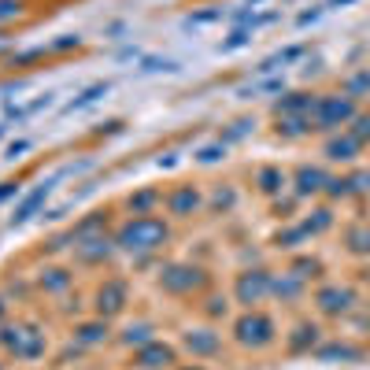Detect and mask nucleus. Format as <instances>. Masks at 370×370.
<instances>
[{"label":"nucleus","mask_w":370,"mask_h":370,"mask_svg":"<svg viewBox=\"0 0 370 370\" xmlns=\"http://www.w3.org/2000/svg\"><path fill=\"white\" fill-rule=\"evenodd\" d=\"M167 241V222L152 219V215H137V219L122 222L115 233V245L126 252H156Z\"/></svg>","instance_id":"nucleus-1"},{"label":"nucleus","mask_w":370,"mask_h":370,"mask_svg":"<svg viewBox=\"0 0 370 370\" xmlns=\"http://www.w3.org/2000/svg\"><path fill=\"white\" fill-rule=\"evenodd\" d=\"M352 119H356L352 96H319L311 107V122L319 126V130H337V126H345Z\"/></svg>","instance_id":"nucleus-2"},{"label":"nucleus","mask_w":370,"mask_h":370,"mask_svg":"<svg viewBox=\"0 0 370 370\" xmlns=\"http://www.w3.org/2000/svg\"><path fill=\"white\" fill-rule=\"evenodd\" d=\"M233 337H237V345H245V348H263V345L274 341V322H270L267 315H259V311H248V315L237 319Z\"/></svg>","instance_id":"nucleus-3"},{"label":"nucleus","mask_w":370,"mask_h":370,"mask_svg":"<svg viewBox=\"0 0 370 370\" xmlns=\"http://www.w3.org/2000/svg\"><path fill=\"white\" fill-rule=\"evenodd\" d=\"M267 293H270V274L267 270H245V274L237 278V300L241 304H259V300H267Z\"/></svg>","instance_id":"nucleus-4"},{"label":"nucleus","mask_w":370,"mask_h":370,"mask_svg":"<svg viewBox=\"0 0 370 370\" xmlns=\"http://www.w3.org/2000/svg\"><path fill=\"white\" fill-rule=\"evenodd\" d=\"M163 289L167 293H193V289H200L204 285V274L196 267H185V263H174V267H167L163 270Z\"/></svg>","instance_id":"nucleus-5"},{"label":"nucleus","mask_w":370,"mask_h":370,"mask_svg":"<svg viewBox=\"0 0 370 370\" xmlns=\"http://www.w3.org/2000/svg\"><path fill=\"white\" fill-rule=\"evenodd\" d=\"M4 345L12 348L19 359H34V356H41V352H44V341H41V333H34V330H26V326H15V330H8Z\"/></svg>","instance_id":"nucleus-6"},{"label":"nucleus","mask_w":370,"mask_h":370,"mask_svg":"<svg viewBox=\"0 0 370 370\" xmlns=\"http://www.w3.org/2000/svg\"><path fill=\"white\" fill-rule=\"evenodd\" d=\"M174 363V348L159 345V341H148L144 348H137V367L141 370H167Z\"/></svg>","instance_id":"nucleus-7"},{"label":"nucleus","mask_w":370,"mask_h":370,"mask_svg":"<svg viewBox=\"0 0 370 370\" xmlns=\"http://www.w3.org/2000/svg\"><path fill=\"white\" fill-rule=\"evenodd\" d=\"M49 193H52V182H41L34 193H26L23 196V204L15 207V215H12V226H23V222H30L34 215L44 207V200H49Z\"/></svg>","instance_id":"nucleus-8"},{"label":"nucleus","mask_w":370,"mask_h":370,"mask_svg":"<svg viewBox=\"0 0 370 370\" xmlns=\"http://www.w3.org/2000/svg\"><path fill=\"white\" fill-rule=\"evenodd\" d=\"M196 207H200V193H196L193 185H182L178 193L167 196V211L178 215V219H185V215H193Z\"/></svg>","instance_id":"nucleus-9"},{"label":"nucleus","mask_w":370,"mask_h":370,"mask_svg":"<svg viewBox=\"0 0 370 370\" xmlns=\"http://www.w3.org/2000/svg\"><path fill=\"white\" fill-rule=\"evenodd\" d=\"M348 304H352V293H348V289H337V285L319 289V308L326 311V315H341V311H348Z\"/></svg>","instance_id":"nucleus-10"},{"label":"nucleus","mask_w":370,"mask_h":370,"mask_svg":"<svg viewBox=\"0 0 370 370\" xmlns=\"http://www.w3.org/2000/svg\"><path fill=\"white\" fill-rule=\"evenodd\" d=\"M96 300H101V315H119L122 304H126V285L122 282H104Z\"/></svg>","instance_id":"nucleus-11"},{"label":"nucleus","mask_w":370,"mask_h":370,"mask_svg":"<svg viewBox=\"0 0 370 370\" xmlns=\"http://www.w3.org/2000/svg\"><path fill=\"white\" fill-rule=\"evenodd\" d=\"M185 348L193 352V356H215V352H219V337H215L211 330H193L185 337Z\"/></svg>","instance_id":"nucleus-12"},{"label":"nucleus","mask_w":370,"mask_h":370,"mask_svg":"<svg viewBox=\"0 0 370 370\" xmlns=\"http://www.w3.org/2000/svg\"><path fill=\"white\" fill-rule=\"evenodd\" d=\"M322 185H330V178L322 174L319 167H300V170H296V189H300V196L319 193Z\"/></svg>","instance_id":"nucleus-13"},{"label":"nucleus","mask_w":370,"mask_h":370,"mask_svg":"<svg viewBox=\"0 0 370 370\" xmlns=\"http://www.w3.org/2000/svg\"><path fill=\"white\" fill-rule=\"evenodd\" d=\"M359 144H363V141H359L356 133H348V137H333V141L326 144V156L337 159V163H341V159H356Z\"/></svg>","instance_id":"nucleus-14"},{"label":"nucleus","mask_w":370,"mask_h":370,"mask_svg":"<svg viewBox=\"0 0 370 370\" xmlns=\"http://www.w3.org/2000/svg\"><path fill=\"white\" fill-rule=\"evenodd\" d=\"M300 56H304V49H300V44H293V49H282V52H274V56H267L256 70H259V75H270V70L285 67V63H293V60H300Z\"/></svg>","instance_id":"nucleus-15"},{"label":"nucleus","mask_w":370,"mask_h":370,"mask_svg":"<svg viewBox=\"0 0 370 370\" xmlns=\"http://www.w3.org/2000/svg\"><path fill=\"white\" fill-rule=\"evenodd\" d=\"M111 93V85L107 82H96V85H89V89H82V93L75 96V101L67 104V111H82V107H89V104H96L101 96H107Z\"/></svg>","instance_id":"nucleus-16"},{"label":"nucleus","mask_w":370,"mask_h":370,"mask_svg":"<svg viewBox=\"0 0 370 370\" xmlns=\"http://www.w3.org/2000/svg\"><path fill=\"white\" fill-rule=\"evenodd\" d=\"M311 107H315L311 96L293 93V96H285V101L278 104V115H308V119H311Z\"/></svg>","instance_id":"nucleus-17"},{"label":"nucleus","mask_w":370,"mask_h":370,"mask_svg":"<svg viewBox=\"0 0 370 370\" xmlns=\"http://www.w3.org/2000/svg\"><path fill=\"white\" fill-rule=\"evenodd\" d=\"M308 115H278V133H285V137H300V133H308Z\"/></svg>","instance_id":"nucleus-18"},{"label":"nucleus","mask_w":370,"mask_h":370,"mask_svg":"<svg viewBox=\"0 0 370 370\" xmlns=\"http://www.w3.org/2000/svg\"><path fill=\"white\" fill-rule=\"evenodd\" d=\"M348 248L359 252V256H367V252H370V226H367V222L348 230Z\"/></svg>","instance_id":"nucleus-19"},{"label":"nucleus","mask_w":370,"mask_h":370,"mask_svg":"<svg viewBox=\"0 0 370 370\" xmlns=\"http://www.w3.org/2000/svg\"><path fill=\"white\" fill-rule=\"evenodd\" d=\"M270 293H278L282 300H293V296H300V278H296V274H285L282 282H270Z\"/></svg>","instance_id":"nucleus-20"},{"label":"nucleus","mask_w":370,"mask_h":370,"mask_svg":"<svg viewBox=\"0 0 370 370\" xmlns=\"http://www.w3.org/2000/svg\"><path fill=\"white\" fill-rule=\"evenodd\" d=\"M141 70H144V75H159V70H167V75H178V63H174V60H159V56H144V60H141Z\"/></svg>","instance_id":"nucleus-21"},{"label":"nucleus","mask_w":370,"mask_h":370,"mask_svg":"<svg viewBox=\"0 0 370 370\" xmlns=\"http://www.w3.org/2000/svg\"><path fill=\"white\" fill-rule=\"evenodd\" d=\"M282 185H285V174H282V170H274V167L259 170V189H263V193H278Z\"/></svg>","instance_id":"nucleus-22"},{"label":"nucleus","mask_w":370,"mask_h":370,"mask_svg":"<svg viewBox=\"0 0 370 370\" xmlns=\"http://www.w3.org/2000/svg\"><path fill=\"white\" fill-rule=\"evenodd\" d=\"M248 41H252V30H248V26H237V30L230 34V41L219 44V52H237V49H245Z\"/></svg>","instance_id":"nucleus-23"},{"label":"nucleus","mask_w":370,"mask_h":370,"mask_svg":"<svg viewBox=\"0 0 370 370\" xmlns=\"http://www.w3.org/2000/svg\"><path fill=\"white\" fill-rule=\"evenodd\" d=\"M222 156H226V141H215V144H204V148L196 152V159H200V163H219Z\"/></svg>","instance_id":"nucleus-24"},{"label":"nucleus","mask_w":370,"mask_h":370,"mask_svg":"<svg viewBox=\"0 0 370 370\" xmlns=\"http://www.w3.org/2000/svg\"><path fill=\"white\" fill-rule=\"evenodd\" d=\"M363 93H370V70H359L356 78H348V96H352V101L363 96Z\"/></svg>","instance_id":"nucleus-25"},{"label":"nucleus","mask_w":370,"mask_h":370,"mask_svg":"<svg viewBox=\"0 0 370 370\" xmlns=\"http://www.w3.org/2000/svg\"><path fill=\"white\" fill-rule=\"evenodd\" d=\"M319 359H359V352L348 348V345H330V348L319 352Z\"/></svg>","instance_id":"nucleus-26"},{"label":"nucleus","mask_w":370,"mask_h":370,"mask_svg":"<svg viewBox=\"0 0 370 370\" xmlns=\"http://www.w3.org/2000/svg\"><path fill=\"white\" fill-rule=\"evenodd\" d=\"M148 333H152V330L141 322V326H130V330H126V337H122V341H126V345H137V348H144V345L152 341Z\"/></svg>","instance_id":"nucleus-27"},{"label":"nucleus","mask_w":370,"mask_h":370,"mask_svg":"<svg viewBox=\"0 0 370 370\" xmlns=\"http://www.w3.org/2000/svg\"><path fill=\"white\" fill-rule=\"evenodd\" d=\"M78 337L89 341V345H96V341L107 337V326H104V322H93V326H82V333H78Z\"/></svg>","instance_id":"nucleus-28"},{"label":"nucleus","mask_w":370,"mask_h":370,"mask_svg":"<svg viewBox=\"0 0 370 370\" xmlns=\"http://www.w3.org/2000/svg\"><path fill=\"white\" fill-rule=\"evenodd\" d=\"M156 200H159V193H141V196H133V200H130V207L137 215H148V207L156 204Z\"/></svg>","instance_id":"nucleus-29"},{"label":"nucleus","mask_w":370,"mask_h":370,"mask_svg":"<svg viewBox=\"0 0 370 370\" xmlns=\"http://www.w3.org/2000/svg\"><path fill=\"white\" fill-rule=\"evenodd\" d=\"M23 15V0H0V19H19Z\"/></svg>","instance_id":"nucleus-30"},{"label":"nucleus","mask_w":370,"mask_h":370,"mask_svg":"<svg viewBox=\"0 0 370 370\" xmlns=\"http://www.w3.org/2000/svg\"><path fill=\"white\" fill-rule=\"evenodd\" d=\"M352 122H356V130H352V133H356L359 141H370V115H356Z\"/></svg>","instance_id":"nucleus-31"},{"label":"nucleus","mask_w":370,"mask_h":370,"mask_svg":"<svg viewBox=\"0 0 370 370\" xmlns=\"http://www.w3.org/2000/svg\"><path fill=\"white\" fill-rule=\"evenodd\" d=\"M215 19H222V12L215 8V12H196V15H189L185 23H196V26H204V23H215Z\"/></svg>","instance_id":"nucleus-32"},{"label":"nucleus","mask_w":370,"mask_h":370,"mask_svg":"<svg viewBox=\"0 0 370 370\" xmlns=\"http://www.w3.org/2000/svg\"><path fill=\"white\" fill-rule=\"evenodd\" d=\"M248 130H256V122H248V119H241V122H233V130H230V137H245Z\"/></svg>","instance_id":"nucleus-33"},{"label":"nucleus","mask_w":370,"mask_h":370,"mask_svg":"<svg viewBox=\"0 0 370 370\" xmlns=\"http://www.w3.org/2000/svg\"><path fill=\"white\" fill-rule=\"evenodd\" d=\"M26 148H30V141H12V144H8V152H4V156H8V159H15V156H23Z\"/></svg>","instance_id":"nucleus-34"},{"label":"nucleus","mask_w":370,"mask_h":370,"mask_svg":"<svg viewBox=\"0 0 370 370\" xmlns=\"http://www.w3.org/2000/svg\"><path fill=\"white\" fill-rule=\"evenodd\" d=\"M319 15H322V8H311V12H300V15H296V23H300V26H308V23L319 19Z\"/></svg>","instance_id":"nucleus-35"},{"label":"nucleus","mask_w":370,"mask_h":370,"mask_svg":"<svg viewBox=\"0 0 370 370\" xmlns=\"http://www.w3.org/2000/svg\"><path fill=\"white\" fill-rule=\"evenodd\" d=\"M15 193H19L15 182H0V200H8V196H15Z\"/></svg>","instance_id":"nucleus-36"},{"label":"nucleus","mask_w":370,"mask_h":370,"mask_svg":"<svg viewBox=\"0 0 370 370\" xmlns=\"http://www.w3.org/2000/svg\"><path fill=\"white\" fill-rule=\"evenodd\" d=\"M70 44L78 49V34H63V38L56 41V49H70Z\"/></svg>","instance_id":"nucleus-37"},{"label":"nucleus","mask_w":370,"mask_h":370,"mask_svg":"<svg viewBox=\"0 0 370 370\" xmlns=\"http://www.w3.org/2000/svg\"><path fill=\"white\" fill-rule=\"evenodd\" d=\"M345 4H356V0H330V8H345Z\"/></svg>","instance_id":"nucleus-38"},{"label":"nucleus","mask_w":370,"mask_h":370,"mask_svg":"<svg viewBox=\"0 0 370 370\" xmlns=\"http://www.w3.org/2000/svg\"><path fill=\"white\" fill-rule=\"evenodd\" d=\"M0 311H4V308H0Z\"/></svg>","instance_id":"nucleus-39"}]
</instances>
